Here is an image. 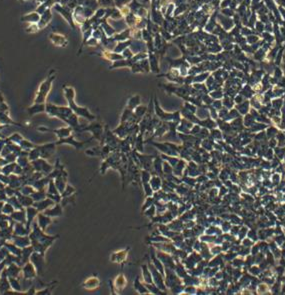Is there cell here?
Listing matches in <instances>:
<instances>
[{
	"mask_svg": "<svg viewBox=\"0 0 285 295\" xmlns=\"http://www.w3.org/2000/svg\"><path fill=\"white\" fill-rule=\"evenodd\" d=\"M137 18H138V17H137L136 15L133 13V12H130L129 14H127L126 16H124L125 23H126V25H128L130 28L134 27V25H135L136 21H137Z\"/></svg>",
	"mask_w": 285,
	"mask_h": 295,
	"instance_id": "cell-7",
	"label": "cell"
},
{
	"mask_svg": "<svg viewBox=\"0 0 285 295\" xmlns=\"http://www.w3.org/2000/svg\"><path fill=\"white\" fill-rule=\"evenodd\" d=\"M85 43H86V45H88V46L95 47V46L98 45V39H96L92 36V37H90V38L87 40Z\"/></svg>",
	"mask_w": 285,
	"mask_h": 295,
	"instance_id": "cell-10",
	"label": "cell"
},
{
	"mask_svg": "<svg viewBox=\"0 0 285 295\" xmlns=\"http://www.w3.org/2000/svg\"><path fill=\"white\" fill-rule=\"evenodd\" d=\"M131 1H132V0H115V4L119 6V7H121V6H123V5H127V3H129Z\"/></svg>",
	"mask_w": 285,
	"mask_h": 295,
	"instance_id": "cell-12",
	"label": "cell"
},
{
	"mask_svg": "<svg viewBox=\"0 0 285 295\" xmlns=\"http://www.w3.org/2000/svg\"><path fill=\"white\" fill-rule=\"evenodd\" d=\"M146 107L145 106H142V105H139V106H137L136 107V114L138 115V116H142L144 115V113H145V111H146Z\"/></svg>",
	"mask_w": 285,
	"mask_h": 295,
	"instance_id": "cell-11",
	"label": "cell"
},
{
	"mask_svg": "<svg viewBox=\"0 0 285 295\" xmlns=\"http://www.w3.org/2000/svg\"><path fill=\"white\" fill-rule=\"evenodd\" d=\"M51 82H52V78L50 79V78H48L47 80L45 81L44 83H42V85L40 86V90H39V95L41 97V100L44 99V96L46 95V93L48 92V90L50 88V85H51Z\"/></svg>",
	"mask_w": 285,
	"mask_h": 295,
	"instance_id": "cell-6",
	"label": "cell"
},
{
	"mask_svg": "<svg viewBox=\"0 0 285 295\" xmlns=\"http://www.w3.org/2000/svg\"><path fill=\"white\" fill-rule=\"evenodd\" d=\"M148 60H149V65H150L151 71L155 72V73L159 72V62H158L157 57H156V55H154L153 53L150 52L148 54Z\"/></svg>",
	"mask_w": 285,
	"mask_h": 295,
	"instance_id": "cell-5",
	"label": "cell"
},
{
	"mask_svg": "<svg viewBox=\"0 0 285 295\" xmlns=\"http://www.w3.org/2000/svg\"><path fill=\"white\" fill-rule=\"evenodd\" d=\"M51 18H52V13H51V9L48 8L47 10H46L44 13L41 14V17H40V20H39V22L37 23V25H38V28H39V30L40 29H42V28H44L46 25H47L49 22H50V20H51Z\"/></svg>",
	"mask_w": 285,
	"mask_h": 295,
	"instance_id": "cell-3",
	"label": "cell"
},
{
	"mask_svg": "<svg viewBox=\"0 0 285 295\" xmlns=\"http://www.w3.org/2000/svg\"><path fill=\"white\" fill-rule=\"evenodd\" d=\"M40 17H41V15L39 13H37L36 11H34V12H30V13L24 15V16L21 18V20L24 21V22H27V23H38L40 20Z\"/></svg>",
	"mask_w": 285,
	"mask_h": 295,
	"instance_id": "cell-4",
	"label": "cell"
},
{
	"mask_svg": "<svg viewBox=\"0 0 285 295\" xmlns=\"http://www.w3.org/2000/svg\"><path fill=\"white\" fill-rule=\"evenodd\" d=\"M139 104H140V96L139 95L132 96L129 99V101H128V106H129V108H131V109L134 107H137Z\"/></svg>",
	"mask_w": 285,
	"mask_h": 295,
	"instance_id": "cell-8",
	"label": "cell"
},
{
	"mask_svg": "<svg viewBox=\"0 0 285 295\" xmlns=\"http://www.w3.org/2000/svg\"><path fill=\"white\" fill-rule=\"evenodd\" d=\"M49 38L51 40V42L57 47H65L68 44V41L66 39V37L62 34H58V33H51L49 35Z\"/></svg>",
	"mask_w": 285,
	"mask_h": 295,
	"instance_id": "cell-2",
	"label": "cell"
},
{
	"mask_svg": "<svg viewBox=\"0 0 285 295\" xmlns=\"http://www.w3.org/2000/svg\"><path fill=\"white\" fill-rule=\"evenodd\" d=\"M122 56H123V58H127V59H131L134 56V53L132 52V50H131L129 47L128 48H126L125 50H123V52H122Z\"/></svg>",
	"mask_w": 285,
	"mask_h": 295,
	"instance_id": "cell-9",
	"label": "cell"
},
{
	"mask_svg": "<svg viewBox=\"0 0 285 295\" xmlns=\"http://www.w3.org/2000/svg\"><path fill=\"white\" fill-rule=\"evenodd\" d=\"M54 9L57 12H59L62 16H63L65 19H66L68 22H69V24L71 25L72 27L74 28V20H73V15L71 14V12L69 11V9H68L67 7H64V6H62L60 4H58V3H56V4H54Z\"/></svg>",
	"mask_w": 285,
	"mask_h": 295,
	"instance_id": "cell-1",
	"label": "cell"
}]
</instances>
